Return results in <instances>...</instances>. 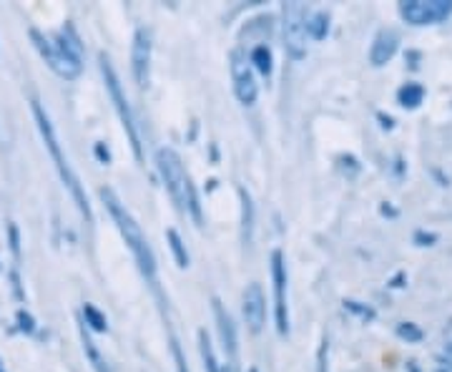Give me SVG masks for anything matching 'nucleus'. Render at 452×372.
<instances>
[{"instance_id":"obj_6","label":"nucleus","mask_w":452,"mask_h":372,"mask_svg":"<svg viewBox=\"0 0 452 372\" xmlns=\"http://www.w3.org/2000/svg\"><path fill=\"white\" fill-rule=\"evenodd\" d=\"M399 16L412 26H432V23H440L452 16V3L450 0H430V3L407 0L399 6Z\"/></svg>"},{"instance_id":"obj_21","label":"nucleus","mask_w":452,"mask_h":372,"mask_svg":"<svg viewBox=\"0 0 452 372\" xmlns=\"http://www.w3.org/2000/svg\"><path fill=\"white\" fill-rule=\"evenodd\" d=\"M18 327H21L23 332H33V330H36V322H33L31 314L21 309V312H18Z\"/></svg>"},{"instance_id":"obj_15","label":"nucleus","mask_w":452,"mask_h":372,"mask_svg":"<svg viewBox=\"0 0 452 372\" xmlns=\"http://www.w3.org/2000/svg\"><path fill=\"white\" fill-rule=\"evenodd\" d=\"M166 237H169V244H171V252H174V257H176V264H179L181 269H184V267H189V252H186L184 239L179 237V232L169 229V232H166Z\"/></svg>"},{"instance_id":"obj_16","label":"nucleus","mask_w":452,"mask_h":372,"mask_svg":"<svg viewBox=\"0 0 452 372\" xmlns=\"http://www.w3.org/2000/svg\"><path fill=\"white\" fill-rule=\"evenodd\" d=\"M199 350H201V357H204V362H206V372L221 370V365H219L216 357H214V347H211V342H209V335L204 330L199 332Z\"/></svg>"},{"instance_id":"obj_2","label":"nucleus","mask_w":452,"mask_h":372,"mask_svg":"<svg viewBox=\"0 0 452 372\" xmlns=\"http://www.w3.org/2000/svg\"><path fill=\"white\" fill-rule=\"evenodd\" d=\"M156 166H159V174L164 179L166 189H169L171 199L179 204L181 212L191 214L194 222L201 227V204H199L196 189H194L179 154L174 149H159L156 151Z\"/></svg>"},{"instance_id":"obj_14","label":"nucleus","mask_w":452,"mask_h":372,"mask_svg":"<svg viewBox=\"0 0 452 372\" xmlns=\"http://www.w3.org/2000/svg\"><path fill=\"white\" fill-rule=\"evenodd\" d=\"M397 98L404 108H417L422 103V98H425V88H422L420 83H404L402 88H399Z\"/></svg>"},{"instance_id":"obj_22","label":"nucleus","mask_w":452,"mask_h":372,"mask_svg":"<svg viewBox=\"0 0 452 372\" xmlns=\"http://www.w3.org/2000/svg\"><path fill=\"white\" fill-rule=\"evenodd\" d=\"M415 242H420V247H430L432 242H437V237L435 234H425V232H417Z\"/></svg>"},{"instance_id":"obj_7","label":"nucleus","mask_w":452,"mask_h":372,"mask_svg":"<svg viewBox=\"0 0 452 372\" xmlns=\"http://www.w3.org/2000/svg\"><path fill=\"white\" fill-rule=\"evenodd\" d=\"M31 41L33 46L38 48V53L46 58V63L51 66V68L56 71V73L61 76V78H75V76L80 73V61H73L68 58V56L63 53V51L56 46L51 38H46L41 31H36V28H31Z\"/></svg>"},{"instance_id":"obj_3","label":"nucleus","mask_w":452,"mask_h":372,"mask_svg":"<svg viewBox=\"0 0 452 372\" xmlns=\"http://www.w3.org/2000/svg\"><path fill=\"white\" fill-rule=\"evenodd\" d=\"M31 106H33V116H36V123H38V131H41L43 141H46V149L51 151V159L56 161V169H58V174H61V181L68 186L70 197L75 199V204H78V209H80V214L85 217V222H93V214H90V204H88V199H85L83 186H80L75 171L70 169L68 159L63 156V149H61V141H58V136H56V128H53V123H51L48 113L43 111V106H41L38 98H33Z\"/></svg>"},{"instance_id":"obj_8","label":"nucleus","mask_w":452,"mask_h":372,"mask_svg":"<svg viewBox=\"0 0 452 372\" xmlns=\"http://www.w3.org/2000/svg\"><path fill=\"white\" fill-rule=\"evenodd\" d=\"M271 277H274V292H277V330H279V335H287V332H289L287 267H284V254L279 249L271 254Z\"/></svg>"},{"instance_id":"obj_25","label":"nucleus","mask_w":452,"mask_h":372,"mask_svg":"<svg viewBox=\"0 0 452 372\" xmlns=\"http://www.w3.org/2000/svg\"><path fill=\"white\" fill-rule=\"evenodd\" d=\"M0 372H3V370H0Z\"/></svg>"},{"instance_id":"obj_13","label":"nucleus","mask_w":452,"mask_h":372,"mask_svg":"<svg viewBox=\"0 0 452 372\" xmlns=\"http://www.w3.org/2000/svg\"><path fill=\"white\" fill-rule=\"evenodd\" d=\"M214 312H216V322H219V332H221V342L224 347L229 350L231 360L236 357V330H234V322H231L229 312L221 307L219 299H214Z\"/></svg>"},{"instance_id":"obj_19","label":"nucleus","mask_w":452,"mask_h":372,"mask_svg":"<svg viewBox=\"0 0 452 372\" xmlns=\"http://www.w3.org/2000/svg\"><path fill=\"white\" fill-rule=\"evenodd\" d=\"M83 317H85V324H88L90 330H96V332H106L108 322L106 317H103L101 312H98L93 304H83Z\"/></svg>"},{"instance_id":"obj_10","label":"nucleus","mask_w":452,"mask_h":372,"mask_svg":"<svg viewBox=\"0 0 452 372\" xmlns=\"http://www.w3.org/2000/svg\"><path fill=\"white\" fill-rule=\"evenodd\" d=\"M149 61H151V38H149V33L141 28V31H136L133 48H131L133 78H136V83L139 86L149 83Z\"/></svg>"},{"instance_id":"obj_4","label":"nucleus","mask_w":452,"mask_h":372,"mask_svg":"<svg viewBox=\"0 0 452 372\" xmlns=\"http://www.w3.org/2000/svg\"><path fill=\"white\" fill-rule=\"evenodd\" d=\"M101 73H103V78H106V88H108V93H111L113 103H116V111H118V116H121L123 128H126V133H128V141H131V146H133V154H136V159L141 161V156L144 154H141V138H139V133H136V123H133L131 106H128V98L123 96L121 81H118L116 71H113L111 61L106 58V53H101Z\"/></svg>"},{"instance_id":"obj_24","label":"nucleus","mask_w":452,"mask_h":372,"mask_svg":"<svg viewBox=\"0 0 452 372\" xmlns=\"http://www.w3.org/2000/svg\"><path fill=\"white\" fill-rule=\"evenodd\" d=\"M249 372H256V370H249Z\"/></svg>"},{"instance_id":"obj_23","label":"nucleus","mask_w":452,"mask_h":372,"mask_svg":"<svg viewBox=\"0 0 452 372\" xmlns=\"http://www.w3.org/2000/svg\"><path fill=\"white\" fill-rule=\"evenodd\" d=\"M96 154H98V159H101V161H108V151L103 149V144H96Z\"/></svg>"},{"instance_id":"obj_9","label":"nucleus","mask_w":452,"mask_h":372,"mask_svg":"<svg viewBox=\"0 0 452 372\" xmlns=\"http://www.w3.org/2000/svg\"><path fill=\"white\" fill-rule=\"evenodd\" d=\"M231 78H234L236 98H239L241 103H246V106H251V103L256 101V93H259V88H256L254 73H251L249 66L241 61L239 53L231 56Z\"/></svg>"},{"instance_id":"obj_17","label":"nucleus","mask_w":452,"mask_h":372,"mask_svg":"<svg viewBox=\"0 0 452 372\" xmlns=\"http://www.w3.org/2000/svg\"><path fill=\"white\" fill-rule=\"evenodd\" d=\"M327 31H330V18L325 13H317V16H312L307 21V33L312 38H317V41H322L327 36Z\"/></svg>"},{"instance_id":"obj_18","label":"nucleus","mask_w":452,"mask_h":372,"mask_svg":"<svg viewBox=\"0 0 452 372\" xmlns=\"http://www.w3.org/2000/svg\"><path fill=\"white\" fill-rule=\"evenodd\" d=\"M251 63L256 66V71L264 76L271 73V51L266 48V46H256L254 51H251Z\"/></svg>"},{"instance_id":"obj_1","label":"nucleus","mask_w":452,"mask_h":372,"mask_svg":"<svg viewBox=\"0 0 452 372\" xmlns=\"http://www.w3.org/2000/svg\"><path fill=\"white\" fill-rule=\"evenodd\" d=\"M101 199H103V204H106L108 212H111L121 237L126 239L128 249H131L133 257H136V264H139L141 274L154 282L156 279V257H154V249H151L149 239H146L144 232H141V224L133 219V214L126 209V204L113 194V189H108V186L101 189Z\"/></svg>"},{"instance_id":"obj_11","label":"nucleus","mask_w":452,"mask_h":372,"mask_svg":"<svg viewBox=\"0 0 452 372\" xmlns=\"http://www.w3.org/2000/svg\"><path fill=\"white\" fill-rule=\"evenodd\" d=\"M241 312H244V319L249 324L251 332H259L264 327V317H266V302H264V292H261L259 284H249L244 292V304H241Z\"/></svg>"},{"instance_id":"obj_20","label":"nucleus","mask_w":452,"mask_h":372,"mask_svg":"<svg viewBox=\"0 0 452 372\" xmlns=\"http://www.w3.org/2000/svg\"><path fill=\"white\" fill-rule=\"evenodd\" d=\"M397 335L404 337L407 342H420V340H422V330H417V327H415L412 322H402V324H399V327H397Z\"/></svg>"},{"instance_id":"obj_12","label":"nucleus","mask_w":452,"mask_h":372,"mask_svg":"<svg viewBox=\"0 0 452 372\" xmlns=\"http://www.w3.org/2000/svg\"><path fill=\"white\" fill-rule=\"evenodd\" d=\"M397 43H399V38L394 31L377 33V38H374V43H372V51H369L372 66H384L387 61H392V56L397 53Z\"/></svg>"},{"instance_id":"obj_5","label":"nucleus","mask_w":452,"mask_h":372,"mask_svg":"<svg viewBox=\"0 0 452 372\" xmlns=\"http://www.w3.org/2000/svg\"><path fill=\"white\" fill-rule=\"evenodd\" d=\"M284 48L292 58L307 53V8L302 3H284Z\"/></svg>"}]
</instances>
